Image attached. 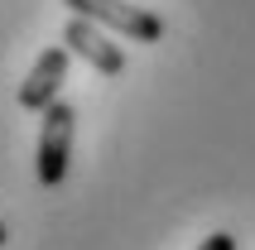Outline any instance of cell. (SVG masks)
Returning <instances> with one entry per match:
<instances>
[{
	"label": "cell",
	"mask_w": 255,
	"mask_h": 250,
	"mask_svg": "<svg viewBox=\"0 0 255 250\" xmlns=\"http://www.w3.org/2000/svg\"><path fill=\"white\" fill-rule=\"evenodd\" d=\"M72 14L82 19H97L101 29H111L121 39H135V43H159L164 39V19L144 5H130V0H63Z\"/></svg>",
	"instance_id": "cell-1"
},
{
	"label": "cell",
	"mask_w": 255,
	"mask_h": 250,
	"mask_svg": "<svg viewBox=\"0 0 255 250\" xmlns=\"http://www.w3.org/2000/svg\"><path fill=\"white\" fill-rule=\"evenodd\" d=\"M43 116L39 130V183L43 188H58L68 178V159H72V130H77V111L68 101H53Z\"/></svg>",
	"instance_id": "cell-2"
},
{
	"label": "cell",
	"mask_w": 255,
	"mask_h": 250,
	"mask_svg": "<svg viewBox=\"0 0 255 250\" xmlns=\"http://www.w3.org/2000/svg\"><path fill=\"white\" fill-rule=\"evenodd\" d=\"M63 43H68L82 63H92L101 77H121V72H126V53H121V43H111V34H106L97 19L72 14L68 29H63Z\"/></svg>",
	"instance_id": "cell-3"
},
{
	"label": "cell",
	"mask_w": 255,
	"mask_h": 250,
	"mask_svg": "<svg viewBox=\"0 0 255 250\" xmlns=\"http://www.w3.org/2000/svg\"><path fill=\"white\" fill-rule=\"evenodd\" d=\"M68 58H72L68 43H53V48H43V53L34 58L29 77L19 82V106H24V111H48L58 101V87L68 77Z\"/></svg>",
	"instance_id": "cell-4"
},
{
	"label": "cell",
	"mask_w": 255,
	"mask_h": 250,
	"mask_svg": "<svg viewBox=\"0 0 255 250\" xmlns=\"http://www.w3.org/2000/svg\"><path fill=\"white\" fill-rule=\"evenodd\" d=\"M198 250H236V236H231V231H212Z\"/></svg>",
	"instance_id": "cell-5"
},
{
	"label": "cell",
	"mask_w": 255,
	"mask_h": 250,
	"mask_svg": "<svg viewBox=\"0 0 255 250\" xmlns=\"http://www.w3.org/2000/svg\"><path fill=\"white\" fill-rule=\"evenodd\" d=\"M5 236H10V231H5V222H0V246H5Z\"/></svg>",
	"instance_id": "cell-6"
}]
</instances>
